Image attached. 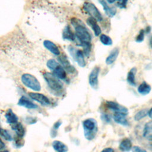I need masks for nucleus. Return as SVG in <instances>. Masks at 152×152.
<instances>
[{"mask_svg":"<svg viewBox=\"0 0 152 152\" xmlns=\"http://www.w3.org/2000/svg\"><path fill=\"white\" fill-rule=\"evenodd\" d=\"M53 74L61 80H65L66 78L65 70L59 64L53 70Z\"/></svg>","mask_w":152,"mask_h":152,"instance_id":"nucleus-19","label":"nucleus"},{"mask_svg":"<svg viewBox=\"0 0 152 152\" xmlns=\"http://www.w3.org/2000/svg\"><path fill=\"white\" fill-rule=\"evenodd\" d=\"M100 118H101V119L106 123H109L111 121V118L110 116L106 113H102Z\"/></svg>","mask_w":152,"mask_h":152,"instance_id":"nucleus-32","label":"nucleus"},{"mask_svg":"<svg viewBox=\"0 0 152 152\" xmlns=\"http://www.w3.org/2000/svg\"><path fill=\"white\" fill-rule=\"evenodd\" d=\"M83 8L90 15H91V17L94 18L97 21L103 20L101 13L93 4L86 2L83 5Z\"/></svg>","mask_w":152,"mask_h":152,"instance_id":"nucleus-6","label":"nucleus"},{"mask_svg":"<svg viewBox=\"0 0 152 152\" xmlns=\"http://www.w3.org/2000/svg\"><path fill=\"white\" fill-rule=\"evenodd\" d=\"M113 151H114V150L110 147H108V148H104L103 150V151H107V152H112Z\"/></svg>","mask_w":152,"mask_h":152,"instance_id":"nucleus-36","label":"nucleus"},{"mask_svg":"<svg viewBox=\"0 0 152 152\" xmlns=\"http://www.w3.org/2000/svg\"><path fill=\"white\" fill-rule=\"evenodd\" d=\"M28 95L31 97V99L37 102L38 103H40L42 105L48 106L50 104L49 99L43 94L30 92L28 93Z\"/></svg>","mask_w":152,"mask_h":152,"instance_id":"nucleus-9","label":"nucleus"},{"mask_svg":"<svg viewBox=\"0 0 152 152\" xmlns=\"http://www.w3.org/2000/svg\"><path fill=\"white\" fill-rule=\"evenodd\" d=\"M5 147V145L4 144V142L0 139V150L4 149Z\"/></svg>","mask_w":152,"mask_h":152,"instance_id":"nucleus-35","label":"nucleus"},{"mask_svg":"<svg viewBox=\"0 0 152 152\" xmlns=\"http://www.w3.org/2000/svg\"><path fill=\"white\" fill-rule=\"evenodd\" d=\"M150 30H151L150 27L148 26V27H147L145 28V30L144 31H145V33H148L150 31Z\"/></svg>","mask_w":152,"mask_h":152,"instance_id":"nucleus-39","label":"nucleus"},{"mask_svg":"<svg viewBox=\"0 0 152 152\" xmlns=\"http://www.w3.org/2000/svg\"><path fill=\"white\" fill-rule=\"evenodd\" d=\"M106 106L110 110L115 112L123 113L126 115H128V110L126 107L113 101H107L106 103Z\"/></svg>","mask_w":152,"mask_h":152,"instance_id":"nucleus-8","label":"nucleus"},{"mask_svg":"<svg viewBox=\"0 0 152 152\" xmlns=\"http://www.w3.org/2000/svg\"><path fill=\"white\" fill-rule=\"evenodd\" d=\"M150 149H151V150H152V144H150Z\"/></svg>","mask_w":152,"mask_h":152,"instance_id":"nucleus-41","label":"nucleus"},{"mask_svg":"<svg viewBox=\"0 0 152 152\" xmlns=\"http://www.w3.org/2000/svg\"><path fill=\"white\" fill-rule=\"evenodd\" d=\"M137 72V69L136 68H132L131 69L129 72L128 73L127 77H126V81L129 83V85L132 86H135L136 83L135 80V75Z\"/></svg>","mask_w":152,"mask_h":152,"instance_id":"nucleus-25","label":"nucleus"},{"mask_svg":"<svg viewBox=\"0 0 152 152\" xmlns=\"http://www.w3.org/2000/svg\"><path fill=\"white\" fill-rule=\"evenodd\" d=\"M127 115L120 113V112H115V115H113V119L115 122L124 125V126H128L129 125V122L126 118V116Z\"/></svg>","mask_w":152,"mask_h":152,"instance_id":"nucleus-13","label":"nucleus"},{"mask_svg":"<svg viewBox=\"0 0 152 152\" xmlns=\"http://www.w3.org/2000/svg\"><path fill=\"white\" fill-rule=\"evenodd\" d=\"M0 135L7 141H11L12 139V136L10 132L7 130L3 129L1 128H0Z\"/></svg>","mask_w":152,"mask_h":152,"instance_id":"nucleus-28","label":"nucleus"},{"mask_svg":"<svg viewBox=\"0 0 152 152\" xmlns=\"http://www.w3.org/2000/svg\"><path fill=\"white\" fill-rule=\"evenodd\" d=\"M148 115L151 119H152V108H151L150 110L148 111Z\"/></svg>","mask_w":152,"mask_h":152,"instance_id":"nucleus-37","label":"nucleus"},{"mask_svg":"<svg viewBox=\"0 0 152 152\" xmlns=\"http://www.w3.org/2000/svg\"><path fill=\"white\" fill-rule=\"evenodd\" d=\"M43 77L50 90L57 93H59L62 91L64 85L59 80V78H58L53 74L45 72L43 74Z\"/></svg>","mask_w":152,"mask_h":152,"instance_id":"nucleus-3","label":"nucleus"},{"mask_svg":"<svg viewBox=\"0 0 152 152\" xmlns=\"http://www.w3.org/2000/svg\"><path fill=\"white\" fill-rule=\"evenodd\" d=\"M68 50L73 59L77 62L78 65L80 67L83 68L86 66V64L83 55L84 53L82 50L77 49L71 46H68Z\"/></svg>","mask_w":152,"mask_h":152,"instance_id":"nucleus-5","label":"nucleus"},{"mask_svg":"<svg viewBox=\"0 0 152 152\" xmlns=\"http://www.w3.org/2000/svg\"><path fill=\"white\" fill-rule=\"evenodd\" d=\"M132 148V142L129 138H125L123 140L119 145V148L122 151H129Z\"/></svg>","mask_w":152,"mask_h":152,"instance_id":"nucleus-24","label":"nucleus"},{"mask_svg":"<svg viewBox=\"0 0 152 152\" xmlns=\"http://www.w3.org/2000/svg\"><path fill=\"white\" fill-rule=\"evenodd\" d=\"M118 55H119V49L118 48L113 49L106 58L105 61L106 64L107 65L112 64L117 59Z\"/></svg>","mask_w":152,"mask_h":152,"instance_id":"nucleus-20","label":"nucleus"},{"mask_svg":"<svg viewBox=\"0 0 152 152\" xmlns=\"http://www.w3.org/2000/svg\"><path fill=\"white\" fill-rule=\"evenodd\" d=\"M84 135L88 140L94 138L97 132V123L93 118H88L83 122Z\"/></svg>","mask_w":152,"mask_h":152,"instance_id":"nucleus-2","label":"nucleus"},{"mask_svg":"<svg viewBox=\"0 0 152 152\" xmlns=\"http://www.w3.org/2000/svg\"><path fill=\"white\" fill-rule=\"evenodd\" d=\"M99 2L103 6V10L106 14L109 17H113L116 13V10L114 7H110L105 1V0H99Z\"/></svg>","mask_w":152,"mask_h":152,"instance_id":"nucleus-15","label":"nucleus"},{"mask_svg":"<svg viewBox=\"0 0 152 152\" xmlns=\"http://www.w3.org/2000/svg\"><path fill=\"white\" fill-rule=\"evenodd\" d=\"M58 59L59 63L61 64L62 66L64 68V69L68 71V72L74 73L76 71V69L74 68V66L70 64L67 58L65 55H61L59 56Z\"/></svg>","mask_w":152,"mask_h":152,"instance_id":"nucleus-10","label":"nucleus"},{"mask_svg":"<svg viewBox=\"0 0 152 152\" xmlns=\"http://www.w3.org/2000/svg\"><path fill=\"white\" fill-rule=\"evenodd\" d=\"M52 147L58 152H66L68 150L67 146L62 142L55 140L52 142Z\"/></svg>","mask_w":152,"mask_h":152,"instance_id":"nucleus-21","label":"nucleus"},{"mask_svg":"<svg viewBox=\"0 0 152 152\" xmlns=\"http://www.w3.org/2000/svg\"><path fill=\"white\" fill-rule=\"evenodd\" d=\"M43 45L48 50H49L53 55H59L60 54L59 49L53 42L50 40H46L43 42Z\"/></svg>","mask_w":152,"mask_h":152,"instance_id":"nucleus-14","label":"nucleus"},{"mask_svg":"<svg viewBox=\"0 0 152 152\" xmlns=\"http://www.w3.org/2000/svg\"><path fill=\"white\" fill-rule=\"evenodd\" d=\"M132 151H134V152H145L146 151L145 150H144L142 148H140L138 146H134V147H132Z\"/></svg>","mask_w":152,"mask_h":152,"instance_id":"nucleus-34","label":"nucleus"},{"mask_svg":"<svg viewBox=\"0 0 152 152\" xmlns=\"http://www.w3.org/2000/svg\"><path fill=\"white\" fill-rule=\"evenodd\" d=\"M59 65V63L55 59H49L48 61H47V63H46V65H47V67L53 71L58 65Z\"/></svg>","mask_w":152,"mask_h":152,"instance_id":"nucleus-29","label":"nucleus"},{"mask_svg":"<svg viewBox=\"0 0 152 152\" xmlns=\"http://www.w3.org/2000/svg\"><path fill=\"white\" fill-rule=\"evenodd\" d=\"M148 110L147 109H142L138 111L134 116L135 121H138L145 117L147 115H148Z\"/></svg>","mask_w":152,"mask_h":152,"instance_id":"nucleus-26","label":"nucleus"},{"mask_svg":"<svg viewBox=\"0 0 152 152\" xmlns=\"http://www.w3.org/2000/svg\"><path fill=\"white\" fill-rule=\"evenodd\" d=\"M151 87L146 82L143 81L138 87V92L142 95H147L151 91Z\"/></svg>","mask_w":152,"mask_h":152,"instance_id":"nucleus-23","label":"nucleus"},{"mask_svg":"<svg viewBox=\"0 0 152 152\" xmlns=\"http://www.w3.org/2000/svg\"><path fill=\"white\" fill-rule=\"evenodd\" d=\"M100 40L102 43V44L104 45L109 46L112 44V40L111 39V38L109 36L104 34H102L100 35Z\"/></svg>","mask_w":152,"mask_h":152,"instance_id":"nucleus-27","label":"nucleus"},{"mask_svg":"<svg viewBox=\"0 0 152 152\" xmlns=\"http://www.w3.org/2000/svg\"><path fill=\"white\" fill-rule=\"evenodd\" d=\"M12 129L16 132L17 137L22 138L25 134V129L23 125L20 122H16L11 125Z\"/></svg>","mask_w":152,"mask_h":152,"instance_id":"nucleus-18","label":"nucleus"},{"mask_svg":"<svg viewBox=\"0 0 152 152\" xmlns=\"http://www.w3.org/2000/svg\"><path fill=\"white\" fill-rule=\"evenodd\" d=\"M21 81L27 87L36 91L41 89V86L38 80L33 75L30 74H24L21 76Z\"/></svg>","mask_w":152,"mask_h":152,"instance_id":"nucleus-4","label":"nucleus"},{"mask_svg":"<svg viewBox=\"0 0 152 152\" xmlns=\"http://www.w3.org/2000/svg\"><path fill=\"white\" fill-rule=\"evenodd\" d=\"M62 37L64 39L70 41H74L76 38L75 34L72 31L69 26H66L64 28L62 33Z\"/></svg>","mask_w":152,"mask_h":152,"instance_id":"nucleus-17","label":"nucleus"},{"mask_svg":"<svg viewBox=\"0 0 152 152\" xmlns=\"http://www.w3.org/2000/svg\"><path fill=\"white\" fill-rule=\"evenodd\" d=\"M128 0H121L120 2H119L118 3V6L120 8H124L126 7V2H127Z\"/></svg>","mask_w":152,"mask_h":152,"instance_id":"nucleus-33","label":"nucleus"},{"mask_svg":"<svg viewBox=\"0 0 152 152\" xmlns=\"http://www.w3.org/2000/svg\"><path fill=\"white\" fill-rule=\"evenodd\" d=\"M97 21L94 18H93L92 17H89L87 20V24L93 29L96 36H98L101 34V29H100V27H99V26L97 24Z\"/></svg>","mask_w":152,"mask_h":152,"instance_id":"nucleus-11","label":"nucleus"},{"mask_svg":"<svg viewBox=\"0 0 152 152\" xmlns=\"http://www.w3.org/2000/svg\"><path fill=\"white\" fill-rule=\"evenodd\" d=\"M121 0H107V2L109 3V4H113L116 1H119L120 2Z\"/></svg>","mask_w":152,"mask_h":152,"instance_id":"nucleus-38","label":"nucleus"},{"mask_svg":"<svg viewBox=\"0 0 152 152\" xmlns=\"http://www.w3.org/2000/svg\"><path fill=\"white\" fill-rule=\"evenodd\" d=\"M18 104L19 106H21L30 109H34L37 107V106L36 104L33 103L31 101L29 100L25 96H22L20 98L18 102Z\"/></svg>","mask_w":152,"mask_h":152,"instance_id":"nucleus-12","label":"nucleus"},{"mask_svg":"<svg viewBox=\"0 0 152 152\" xmlns=\"http://www.w3.org/2000/svg\"><path fill=\"white\" fill-rule=\"evenodd\" d=\"M143 137L147 140L152 141V121L147 122L144 128Z\"/></svg>","mask_w":152,"mask_h":152,"instance_id":"nucleus-16","label":"nucleus"},{"mask_svg":"<svg viewBox=\"0 0 152 152\" xmlns=\"http://www.w3.org/2000/svg\"><path fill=\"white\" fill-rule=\"evenodd\" d=\"M144 33L145 31L143 29L141 30L138 33V34L137 35V36L136 37L135 39V41L138 43H140L141 42H142L144 40Z\"/></svg>","mask_w":152,"mask_h":152,"instance_id":"nucleus-30","label":"nucleus"},{"mask_svg":"<svg viewBox=\"0 0 152 152\" xmlns=\"http://www.w3.org/2000/svg\"><path fill=\"white\" fill-rule=\"evenodd\" d=\"M71 23L74 27L75 37L78 40L81 46L91 45V36L86 26L81 20L76 18H72Z\"/></svg>","mask_w":152,"mask_h":152,"instance_id":"nucleus-1","label":"nucleus"},{"mask_svg":"<svg viewBox=\"0 0 152 152\" xmlns=\"http://www.w3.org/2000/svg\"><path fill=\"white\" fill-rule=\"evenodd\" d=\"M5 116L6 118L7 122L11 125H12L18 122V117L11 109L7 110L5 115Z\"/></svg>","mask_w":152,"mask_h":152,"instance_id":"nucleus-22","label":"nucleus"},{"mask_svg":"<svg viewBox=\"0 0 152 152\" xmlns=\"http://www.w3.org/2000/svg\"><path fill=\"white\" fill-rule=\"evenodd\" d=\"M100 72V68L99 66H95L91 71L88 76V82L90 86L96 89L98 87V77Z\"/></svg>","mask_w":152,"mask_h":152,"instance_id":"nucleus-7","label":"nucleus"},{"mask_svg":"<svg viewBox=\"0 0 152 152\" xmlns=\"http://www.w3.org/2000/svg\"><path fill=\"white\" fill-rule=\"evenodd\" d=\"M150 46L152 48V37H151L150 40Z\"/></svg>","mask_w":152,"mask_h":152,"instance_id":"nucleus-40","label":"nucleus"},{"mask_svg":"<svg viewBox=\"0 0 152 152\" xmlns=\"http://www.w3.org/2000/svg\"><path fill=\"white\" fill-rule=\"evenodd\" d=\"M61 124H62V122L61 121H57L55 123V124L53 125V126L52 128L53 130H52V132L51 133L52 136L53 135V134H54L53 137L56 136V131L59 128V127L61 126Z\"/></svg>","mask_w":152,"mask_h":152,"instance_id":"nucleus-31","label":"nucleus"}]
</instances>
